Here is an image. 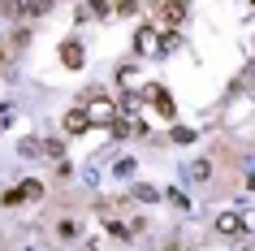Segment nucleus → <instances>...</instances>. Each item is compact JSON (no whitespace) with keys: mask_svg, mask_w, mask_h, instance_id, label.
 Returning <instances> with one entry per match:
<instances>
[{"mask_svg":"<svg viewBox=\"0 0 255 251\" xmlns=\"http://www.w3.org/2000/svg\"><path fill=\"white\" fill-rule=\"evenodd\" d=\"M87 113H91V126H113L121 108L113 100H104L100 91H87Z\"/></svg>","mask_w":255,"mask_h":251,"instance_id":"f257e3e1","label":"nucleus"},{"mask_svg":"<svg viewBox=\"0 0 255 251\" xmlns=\"http://www.w3.org/2000/svg\"><path fill=\"white\" fill-rule=\"evenodd\" d=\"M143 100H151V104H156V113H160L164 121H173V117H177V108H173V95L164 91V87H147V91H143Z\"/></svg>","mask_w":255,"mask_h":251,"instance_id":"f03ea898","label":"nucleus"},{"mask_svg":"<svg viewBox=\"0 0 255 251\" xmlns=\"http://www.w3.org/2000/svg\"><path fill=\"white\" fill-rule=\"evenodd\" d=\"M160 48V35H156V26H138V35H134V52L138 56H151Z\"/></svg>","mask_w":255,"mask_h":251,"instance_id":"7ed1b4c3","label":"nucleus"},{"mask_svg":"<svg viewBox=\"0 0 255 251\" xmlns=\"http://www.w3.org/2000/svg\"><path fill=\"white\" fill-rule=\"evenodd\" d=\"M82 61H87V52H82L78 39H65V43H61V65H65V69H82Z\"/></svg>","mask_w":255,"mask_h":251,"instance_id":"20e7f679","label":"nucleus"},{"mask_svg":"<svg viewBox=\"0 0 255 251\" xmlns=\"http://www.w3.org/2000/svg\"><path fill=\"white\" fill-rule=\"evenodd\" d=\"M65 130H69V134L91 130V113H87V108H69V113H65Z\"/></svg>","mask_w":255,"mask_h":251,"instance_id":"39448f33","label":"nucleus"},{"mask_svg":"<svg viewBox=\"0 0 255 251\" xmlns=\"http://www.w3.org/2000/svg\"><path fill=\"white\" fill-rule=\"evenodd\" d=\"M216 230H221L225 238L242 234V212H221V217H216Z\"/></svg>","mask_w":255,"mask_h":251,"instance_id":"423d86ee","label":"nucleus"},{"mask_svg":"<svg viewBox=\"0 0 255 251\" xmlns=\"http://www.w3.org/2000/svg\"><path fill=\"white\" fill-rule=\"evenodd\" d=\"M164 22L182 26V22H186V0H164Z\"/></svg>","mask_w":255,"mask_h":251,"instance_id":"0eeeda50","label":"nucleus"},{"mask_svg":"<svg viewBox=\"0 0 255 251\" xmlns=\"http://www.w3.org/2000/svg\"><path fill=\"white\" fill-rule=\"evenodd\" d=\"M17 156H26V160L43 156V143H39V139H22V143H17Z\"/></svg>","mask_w":255,"mask_h":251,"instance_id":"6e6552de","label":"nucleus"},{"mask_svg":"<svg viewBox=\"0 0 255 251\" xmlns=\"http://www.w3.org/2000/svg\"><path fill=\"white\" fill-rule=\"evenodd\" d=\"M113 134L126 139V134H143V121H113Z\"/></svg>","mask_w":255,"mask_h":251,"instance_id":"1a4fd4ad","label":"nucleus"},{"mask_svg":"<svg viewBox=\"0 0 255 251\" xmlns=\"http://www.w3.org/2000/svg\"><path fill=\"white\" fill-rule=\"evenodd\" d=\"M0 13L4 17H22L26 13V0H0Z\"/></svg>","mask_w":255,"mask_h":251,"instance_id":"9d476101","label":"nucleus"},{"mask_svg":"<svg viewBox=\"0 0 255 251\" xmlns=\"http://www.w3.org/2000/svg\"><path fill=\"white\" fill-rule=\"evenodd\" d=\"M208 178H212V165L208 160H195L190 165V182H208Z\"/></svg>","mask_w":255,"mask_h":251,"instance_id":"9b49d317","label":"nucleus"},{"mask_svg":"<svg viewBox=\"0 0 255 251\" xmlns=\"http://www.w3.org/2000/svg\"><path fill=\"white\" fill-rule=\"evenodd\" d=\"M43 156H52L56 165H61V160H65V143H61V139H48V143H43Z\"/></svg>","mask_w":255,"mask_h":251,"instance_id":"f8f14e48","label":"nucleus"},{"mask_svg":"<svg viewBox=\"0 0 255 251\" xmlns=\"http://www.w3.org/2000/svg\"><path fill=\"white\" fill-rule=\"evenodd\" d=\"M134 199L138 204H160V191L156 186H134Z\"/></svg>","mask_w":255,"mask_h":251,"instance_id":"ddd939ff","label":"nucleus"},{"mask_svg":"<svg viewBox=\"0 0 255 251\" xmlns=\"http://www.w3.org/2000/svg\"><path fill=\"white\" fill-rule=\"evenodd\" d=\"M52 9V0H26V17H43Z\"/></svg>","mask_w":255,"mask_h":251,"instance_id":"4468645a","label":"nucleus"},{"mask_svg":"<svg viewBox=\"0 0 255 251\" xmlns=\"http://www.w3.org/2000/svg\"><path fill=\"white\" fill-rule=\"evenodd\" d=\"M104 225H108V234H113V238H130V225H121L117 217H104Z\"/></svg>","mask_w":255,"mask_h":251,"instance_id":"2eb2a0df","label":"nucleus"},{"mask_svg":"<svg viewBox=\"0 0 255 251\" xmlns=\"http://www.w3.org/2000/svg\"><path fill=\"white\" fill-rule=\"evenodd\" d=\"M173 143H195V130L190 126H173Z\"/></svg>","mask_w":255,"mask_h":251,"instance_id":"dca6fc26","label":"nucleus"},{"mask_svg":"<svg viewBox=\"0 0 255 251\" xmlns=\"http://www.w3.org/2000/svg\"><path fill=\"white\" fill-rule=\"evenodd\" d=\"M177 43H182V35H173V30H169V35H160V52H173Z\"/></svg>","mask_w":255,"mask_h":251,"instance_id":"f3484780","label":"nucleus"},{"mask_svg":"<svg viewBox=\"0 0 255 251\" xmlns=\"http://www.w3.org/2000/svg\"><path fill=\"white\" fill-rule=\"evenodd\" d=\"M130 173H134V160L121 156V160H117V178H130Z\"/></svg>","mask_w":255,"mask_h":251,"instance_id":"a211bd4d","label":"nucleus"},{"mask_svg":"<svg viewBox=\"0 0 255 251\" xmlns=\"http://www.w3.org/2000/svg\"><path fill=\"white\" fill-rule=\"evenodd\" d=\"M87 9H91V17H104L108 13V0H87Z\"/></svg>","mask_w":255,"mask_h":251,"instance_id":"6ab92c4d","label":"nucleus"},{"mask_svg":"<svg viewBox=\"0 0 255 251\" xmlns=\"http://www.w3.org/2000/svg\"><path fill=\"white\" fill-rule=\"evenodd\" d=\"M39 195H43L39 182H26V186H22V199H39Z\"/></svg>","mask_w":255,"mask_h":251,"instance_id":"aec40b11","label":"nucleus"},{"mask_svg":"<svg viewBox=\"0 0 255 251\" xmlns=\"http://www.w3.org/2000/svg\"><path fill=\"white\" fill-rule=\"evenodd\" d=\"M117 13H126V17L138 13V0H117Z\"/></svg>","mask_w":255,"mask_h":251,"instance_id":"412c9836","label":"nucleus"},{"mask_svg":"<svg viewBox=\"0 0 255 251\" xmlns=\"http://www.w3.org/2000/svg\"><path fill=\"white\" fill-rule=\"evenodd\" d=\"M242 230H247V234H255V208L242 212Z\"/></svg>","mask_w":255,"mask_h":251,"instance_id":"4be33fe9","label":"nucleus"},{"mask_svg":"<svg viewBox=\"0 0 255 251\" xmlns=\"http://www.w3.org/2000/svg\"><path fill=\"white\" fill-rule=\"evenodd\" d=\"M169 199H173V204H177V208H182V212H190V199L182 195V191H173V195H169Z\"/></svg>","mask_w":255,"mask_h":251,"instance_id":"5701e85b","label":"nucleus"}]
</instances>
